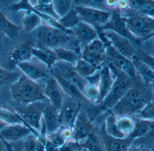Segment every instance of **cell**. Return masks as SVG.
Wrapping results in <instances>:
<instances>
[{
	"label": "cell",
	"instance_id": "1",
	"mask_svg": "<svg viewBox=\"0 0 154 151\" xmlns=\"http://www.w3.org/2000/svg\"><path fill=\"white\" fill-rule=\"evenodd\" d=\"M153 100V86L137 80L109 111L116 117L132 116Z\"/></svg>",
	"mask_w": 154,
	"mask_h": 151
},
{
	"label": "cell",
	"instance_id": "2",
	"mask_svg": "<svg viewBox=\"0 0 154 151\" xmlns=\"http://www.w3.org/2000/svg\"><path fill=\"white\" fill-rule=\"evenodd\" d=\"M45 83H38L22 73L10 87L11 98L16 105H25L39 100H48L44 94Z\"/></svg>",
	"mask_w": 154,
	"mask_h": 151
},
{
	"label": "cell",
	"instance_id": "3",
	"mask_svg": "<svg viewBox=\"0 0 154 151\" xmlns=\"http://www.w3.org/2000/svg\"><path fill=\"white\" fill-rule=\"evenodd\" d=\"M38 42V47H45L51 49L66 48L78 42L71 31H64L48 24L39 25L33 31Z\"/></svg>",
	"mask_w": 154,
	"mask_h": 151
},
{
	"label": "cell",
	"instance_id": "4",
	"mask_svg": "<svg viewBox=\"0 0 154 151\" xmlns=\"http://www.w3.org/2000/svg\"><path fill=\"white\" fill-rule=\"evenodd\" d=\"M107 65L115 76V80L107 96L98 105L102 110L109 111L137 80L133 79L128 74L112 65Z\"/></svg>",
	"mask_w": 154,
	"mask_h": 151
},
{
	"label": "cell",
	"instance_id": "5",
	"mask_svg": "<svg viewBox=\"0 0 154 151\" xmlns=\"http://www.w3.org/2000/svg\"><path fill=\"white\" fill-rule=\"evenodd\" d=\"M49 100H39L25 105H15L14 112L18 115L24 124L32 130L38 137L42 127L43 114Z\"/></svg>",
	"mask_w": 154,
	"mask_h": 151
},
{
	"label": "cell",
	"instance_id": "6",
	"mask_svg": "<svg viewBox=\"0 0 154 151\" xmlns=\"http://www.w3.org/2000/svg\"><path fill=\"white\" fill-rule=\"evenodd\" d=\"M122 17L129 30L137 39H147L154 35L153 17L135 12H131Z\"/></svg>",
	"mask_w": 154,
	"mask_h": 151
},
{
	"label": "cell",
	"instance_id": "7",
	"mask_svg": "<svg viewBox=\"0 0 154 151\" xmlns=\"http://www.w3.org/2000/svg\"><path fill=\"white\" fill-rule=\"evenodd\" d=\"M73 8L80 21L91 24L95 28L100 29L104 26L113 14L110 11L91 7L73 5Z\"/></svg>",
	"mask_w": 154,
	"mask_h": 151
},
{
	"label": "cell",
	"instance_id": "8",
	"mask_svg": "<svg viewBox=\"0 0 154 151\" xmlns=\"http://www.w3.org/2000/svg\"><path fill=\"white\" fill-rule=\"evenodd\" d=\"M103 37L121 55L131 60L137 50L130 40L111 30H101Z\"/></svg>",
	"mask_w": 154,
	"mask_h": 151
},
{
	"label": "cell",
	"instance_id": "9",
	"mask_svg": "<svg viewBox=\"0 0 154 151\" xmlns=\"http://www.w3.org/2000/svg\"><path fill=\"white\" fill-rule=\"evenodd\" d=\"M105 57L106 64H111L128 74L133 79L138 80L132 61L121 55L110 44L105 46Z\"/></svg>",
	"mask_w": 154,
	"mask_h": 151
},
{
	"label": "cell",
	"instance_id": "10",
	"mask_svg": "<svg viewBox=\"0 0 154 151\" xmlns=\"http://www.w3.org/2000/svg\"><path fill=\"white\" fill-rule=\"evenodd\" d=\"M85 107L83 106L72 127V137L81 143L89 135L95 126L94 122L87 114Z\"/></svg>",
	"mask_w": 154,
	"mask_h": 151
},
{
	"label": "cell",
	"instance_id": "11",
	"mask_svg": "<svg viewBox=\"0 0 154 151\" xmlns=\"http://www.w3.org/2000/svg\"><path fill=\"white\" fill-rule=\"evenodd\" d=\"M105 49L103 41L97 38L84 47L81 58L101 68L105 63Z\"/></svg>",
	"mask_w": 154,
	"mask_h": 151
},
{
	"label": "cell",
	"instance_id": "12",
	"mask_svg": "<svg viewBox=\"0 0 154 151\" xmlns=\"http://www.w3.org/2000/svg\"><path fill=\"white\" fill-rule=\"evenodd\" d=\"M83 104L78 99L67 96L60 110L61 124L63 127L72 128Z\"/></svg>",
	"mask_w": 154,
	"mask_h": 151
},
{
	"label": "cell",
	"instance_id": "13",
	"mask_svg": "<svg viewBox=\"0 0 154 151\" xmlns=\"http://www.w3.org/2000/svg\"><path fill=\"white\" fill-rule=\"evenodd\" d=\"M49 73L51 77L55 79L64 92L68 96L78 99L86 107L95 105L87 99L76 86L63 77L54 68H52L49 69Z\"/></svg>",
	"mask_w": 154,
	"mask_h": 151
},
{
	"label": "cell",
	"instance_id": "14",
	"mask_svg": "<svg viewBox=\"0 0 154 151\" xmlns=\"http://www.w3.org/2000/svg\"><path fill=\"white\" fill-rule=\"evenodd\" d=\"M52 68L58 71L63 77L76 86L83 94L85 88L89 82L87 79L82 77L78 74L74 66L67 62L57 61Z\"/></svg>",
	"mask_w": 154,
	"mask_h": 151
},
{
	"label": "cell",
	"instance_id": "15",
	"mask_svg": "<svg viewBox=\"0 0 154 151\" xmlns=\"http://www.w3.org/2000/svg\"><path fill=\"white\" fill-rule=\"evenodd\" d=\"M44 94L60 113L64 101L68 96L64 92L55 79L51 76L45 83Z\"/></svg>",
	"mask_w": 154,
	"mask_h": 151
},
{
	"label": "cell",
	"instance_id": "16",
	"mask_svg": "<svg viewBox=\"0 0 154 151\" xmlns=\"http://www.w3.org/2000/svg\"><path fill=\"white\" fill-rule=\"evenodd\" d=\"M32 133V130L24 124H8L0 129V137L7 143L17 142Z\"/></svg>",
	"mask_w": 154,
	"mask_h": 151
},
{
	"label": "cell",
	"instance_id": "17",
	"mask_svg": "<svg viewBox=\"0 0 154 151\" xmlns=\"http://www.w3.org/2000/svg\"><path fill=\"white\" fill-rule=\"evenodd\" d=\"M104 120L99 123V132L105 151H127L131 142L129 138H115L108 135L104 128Z\"/></svg>",
	"mask_w": 154,
	"mask_h": 151
},
{
	"label": "cell",
	"instance_id": "18",
	"mask_svg": "<svg viewBox=\"0 0 154 151\" xmlns=\"http://www.w3.org/2000/svg\"><path fill=\"white\" fill-rule=\"evenodd\" d=\"M69 30L71 31L78 43L83 47L98 38L97 30L91 24L82 21Z\"/></svg>",
	"mask_w": 154,
	"mask_h": 151
},
{
	"label": "cell",
	"instance_id": "19",
	"mask_svg": "<svg viewBox=\"0 0 154 151\" xmlns=\"http://www.w3.org/2000/svg\"><path fill=\"white\" fill-rule=\"evenodd\" d=\"M17 66L23 74L35 81L41 79L47 80L50 77L45 65H40L31 60L19 63Z\"/></svg>",
	"mask_w": 154,
	"mask_h": 151
},
{
	"label": "cell",
	"instance_id": "20",
	"mask_svg": "<svg viewBox=\"0 0 154 151\" xmlns=\"http://www.w3.org/2000/svg\"><path fill=\"white\" fill-rule=\"evenodd\" d=\"M100 29L111 30L118 34L128 39L132 42L139 40L131 34L129 30L125 21L123 20L122 16L118 14H113L110 20L100 30Z\"/></svg>",
	"mask_w": 154,
	"mask_h": 151
},
{
	"label": "cell",
	"instance_id": "21",
	"mask_svg": "<svg viewBox=\"0 0 154 151\" xmlns=\"http://www.w3.org/2000/svg\"><path fill=\"white\" fill-rule=\"evenodd\" d=\"M43 122L46 128V134L58 130L62 127L60 113L49 102L43 115Z\"/></svg>",
	"mask_w": 154,
	"mask_h": 151
},
{
	"label": "cell",
	"instance_id": "22",
	"mask_svg": "<svg viewBox=\"0 0 154 151\" xmlns=\"http://www.w3.org/2000/svg\"><path fill=\"white\" fill-rule=\"evenodd\" d=\"M32 49L29 44H21L13 50L9 56V63L11 71H14V68L19 63L31 60L33 57Z\"/></svg>",
	"mask_w": 154,
	"mask_h": 151
},
{
	"label": "cell",
	"instance_id": "23",
	"mask_svg": "<svg viewBox=\"0 0 154 151\" xmlns=\"http://www.w3.org/2000/svg\"><path fill=\"white\" fill-rule=\"evenodd\" d=\"M11 9L12 11H15L24 10V11H29L35 13L40 17L42 20L44 21L45 24L52 27L63 30H67L59 24L58 21L50 16L43 14L36 10L34 8L33 5L31 4L30 2L28 0H21L18 2L14 4L13 5H11Z\"/></svg>",
	"mask_w": 154,
	"mask_h": 151
},
{
	"label": "cell",
	"instance_id": "24",
	"mask_svg": "<svg viewBox=\"0 0 154 151\" xmlns=\"http://www.w3.org/2000/svg\"><path fill=\"white\" fill-rule=\"evenodd\" d=\"M115 79V76L109 66L107 64H104L100 71L99 82L100 99L99 104L103 101L109 93Z\"/></svg>",
	"mask_w": 154,
	"mask_h": 151
},
{
	"label": "cell",
	"instance_id": "25",
	"mask_svg": "<svg viewBox=\"0 0 154 151\" xmlns=\"http://www.w3.org/2000/svg\"><path fill=\"white\" fill-rule=\"evenodd\" d=\"M133 118L135 121L134 128L128 136L131 142L136 138L154 134V120L148 121Z\"/></svg>",
	"mask_w": 154,
	"mask_h": 151
},
{
	"label": "cell",
	"instance_id": "26",
	"mask_svg": "<svg viewBox=\"0 0 154 151\" xmlns=\"http://www.w3.org/2000/svg\"><path fill=\"white\" fill-rule=\"evenodd\" d=\"M139 80L149 86H153L154 69L139 60L135 56L131 60Z\"/></svg>",
	"mask_w": 154,
	"mask_h": 151
},
{
	"label": "cell",
	"instance_id": "27",
	"mask_svg": "<svg viewBox=\"0 0 154 151\" xmlns=\"http://www.w3.org/2000/svg\"><path fill=\"white\" fill-rule=\"evenodd\" d=\"M94 123V128L81 144L83 148L87 151H105L99 132V124Z\"/></svg>",
	"mask_w": 154,
	"mask_h": 151
},
{
	"label": "cell",
	"instance_id": "28",
	"mask_svg": "<svg viewBox=\"0 0 154 151\" xmlns=\"http://www.w3.org/2000/svg\"><path fill=\"white\" fill-rule=\"evenodd\" d=\"M32 54V56L45 64L48 70L50 69L58 61L54 51L48 48L45 47L33 48Z\"/></svg>",
	"mask_w": 154,
	"mask_h": 151
},
{
	"label": "cell",
	"instance_id": "29",
	"mask_svg": "<svg viewBox=\"0 0 154 151\" xmlns=\"http://www.w3.org/2000/svg\"><path fill=\"white\" fill-rule=\"evenodd\" d=\"M154 134L133 139L127 151H152L154 150Z\"/></svg>",
	"mask_w": 154,
	"mask_h": 151
},
{
	"label": "cell",
	"instance_id": "30",
	"mask_svg": "<svg viewBox=\"0 0 154 151\" xmlns=\"http://www.w3.org/2000/svg\"><path fill=\"white\" fill-rule=\"evenodd\" d=\"M21 27L17 26L8 20L2 12L0 11V33L13 39L19 34Z\"/></svg>",
	"mask_w": 154,
	"mask_h": 151
},
{
	"label": "cell",
	"instance_id": "31",
	"mask_svg": "<svg viewBox=\"0 0 154 151\" xmlns=\"http://www.w3.org/2000/svg\"><path fill=\"white\" fill-rule=\"evenodd\" d=\"M78 74L84 78H87L96 73L102 67H99L80 58L74 66Z\"/></svg>",
	"mask_w": 154,
	"mask_h": 151
},
{
	"label": "cell",
	"instance_id": "32",
	"mask_svg": "<svg viewBox=\"0 0 154 151\" xmlns=\"http://www.w3.org/2000/svg\"><path fill=\"white\" fill-rule=\"evenodd\" d=\"M116 117L109 112L104 120V125L107 134L112 137L124 138L127 137L118 128L116 124Z\"/></svg>",
	"mask_w": 154,
	"mask_h": 151
},
{
	"label": "cell",
	"instance_id": "33",
	"mask_svg": "<svg viewBox=\"0 0 154 151\" xmlns=\"http://www.w3.org/2000/svg\"><path fill=\"white\" fill-rule=\"evenodd\" d=\"M54 52L58 61H64L75 66L79 57L77 52L71 49L59 48L53 49Z\"/></svg>",
	"mask_w": 154,
	"mask_h": 151
},
{
	"label": "cell",
	"instance_id": "34",
	"mask_svg": "<svg viewBox=\"0 0 154 151\" xmlns=\"http://www.w3.org/2000/svg\"><path fill=\"white\" fill-rule=\"evenodd\" d=\"M42 20L39 16L35 13L26 11L22 23L25 30L33 32L41 24Z\"/></svg>",
	"mask_w": 154,
	"mask_h": 151
},
{
	"label": "cell",
	"instance_id": "35",
	"mask_svg": "<svg viewBox=\"0 0 154 151\" xmlns=\"http://www.w3.org/2000/svg\"><path fill=\"white\" fill-rule=\"evenodd\" d=\"M22 75L20 71H9L0 67V87L6 85L10 86L17 81Z\"/></svg>",
	"mask_w": 154,
	"mask_h": 151
},
{
	"label": "cell",
	"instance_id": "36",
	"mask_svg": "<svg viewBox=\"0 0 154 151\" xmlns=\"http://www.w3.org/2000/svg\"><path fill=\"white\" fill-rule=\"evenodd\" d=\"M116 124L120 130L126 136L131 133L134 128L135 121L132 116H123L116 117Z\"/></svg>",
	"mask_w": 154,
	"mask_h": 151
},
{
	"label": "cell",
	"instance_id": "37",
	"mask_svg": "<svg viewBox=\"0 0 154 151\" xmlns=\"http://www.w3.org/2000/svg\"><path fill=\"white\" fill-rule=\"evenodd\" d=\"M55 12L60 19L65 16L73 7L74 3L72 1L54 0L52 1Z\"/></svg>",
	"mask_w": 154,
	"mask_h": 151
},
{
	"label": "cell",
	"instance_id": "38",
	"mask_svg": "<svg viewBox=\"0 0 154 151\" xmlns=\"http://www.w3.org/2000/svg\"><path fill=\"white\" fill-rule=\"evenodd\" d=\"M0 120L8 124H24L15 112L2 106H0Z\"/></svg>",
	"mask_w": 154,
	"mask_h": 151
},
{
	"label": "cell",
	"instance_id": "39",
	"mask_svg": "<svg viewBox=\"0 0 154 151\" xmlns=\"http://www.w3.org/2000/svg\"><path fill=\"white\" fill-rule=\"evenodd\" d=\"M83 94L92 103L98 105L100 99L99 84L89 82L85 88Z\"/></svg>",
	"mask_w": 154,
	"mask_h": 151
},
{
	"label": "cell",
	"instance_id": "40",
	"mask_svg": "<svg viewBox=\"0 0 154 151\" xmlns=\"http://www.w3.org/2000/svg\"><path fill=\"white\" fill-rule=\"evenodd\" d=\"M58 21L65 29L70 30L74 28L80 21V20L73 7L67 14L61 18Z\"/></svg>",
	"mask_w": 154,
	"mask_h": 151
},
{
	"label": "cell",
	"instance_id": "41",
	"mask_svg": "<svg viewBox=\"0 0 154 151\" xmlns=\"http://www.w3.org/2000/svg\"><path fill=\"white\" fill-rule=\"evenodd\" d=\"M154 100L147 104L141 110L132 117L141 120L152 121L154 120Z\"/></svg>",
	"mask_w": 154,
	"mask_h": 151
},
{
	"label": "cell",
	"instance_id": "42",
	"mask_svg": "<svg viewBox=\"0 0 154 151\" xmlns=\"http://www.w3.org/2000/svg\"><path fill=\"white\" fill-rule=\"evenodd\" d=\"M33 6L36 10L43 14L50 16L57 21L60 19V17L55 12L52 2L47 4H39L37 3L35 5Z\"/></svg>",
	"mask_w": 154,
	"mask_h": 151
},
{
	"label": "cell",
	"instance_id": "43",
	"mask_svg": "<svg viewBox=\"0 0 154 151\" xmlns=\"http://www.w3.org/2000/svg\"><path fill=\"white\" fill-rule=\"evenodd\" d=\"M74 2H75L74 4L75 6L91 7L109 11L107 10L109 8L105 5L104 1H76Z\"/></svg>",
	"mask_w": 154,
	"mask_h": 151
},
{
	"label": "cell",
	"instance_id": "44",
	"mask_svg": "<svg viewBox=\"0 0 154 151\" xmlns=\"http://www.w3.org/2000/svg\"><path fill=\"white\" fill-rule=\"evenodd\" d=\"M46 137L48 141L58 147H61L67 140L63 135L61 127L55 132L46 134Z\"/></svg>",
	"mask_w": 154,
	"mask_h": 151
},
{
	"label": "cell",
	"instance_id": "45",
	"mask_svg": "<svg viewBox=\"0 0 154 151\" xmlns=\"http://www.w3.org/2000/svg\"><path fill=\"white\" fill-rule=\"evenodd\" d=\"M82 144L72 138L67 139L65 143L59 147L60 151H76L82 149Z\"/></svg>",
	"mask_w": 154,
	"mask_h": 151
},
{
	"label": "cell",
	"instance_id": "46",
	"mask_svg": "<svg viewBox=\"0 0 154 151\" xmlns=\"http://www.w3.org/2000/svg\"><path fill=\"white\" fill-rule=\"evenodd\" d=\"M135 56L139 60L147 64L154 69V58L153 57L140 51L137 52Z\"/></svg>",
	"mask_w": 154,
	"mask_h": 151
},
{
	"label": "cell",
	"instance_id": "47",
	"mask_svg": "<svg viewBox=\"0 0 154 151\" xmlns=\"http://www.w3.org/2000/svg\"><path fill=\"white\" fill-rule=\"evenodd\" d=\"M45 151H60L59 147L56 146L46 139Z\"/></svg>",
	"mask_w": 154,
	"mask_h": 151
},
{
	"label": "cell",
	"instance_id": "48",
	"mask_svg": "<svg viewBox=\"0 0 154 151\" xmlns=\"http://www.w3.org/2000/svg\"><path fill=\"white\" fill-rule=\"evenodd\" d=\"M118 6L121 9H126L128 6V1H117Z\"/></svg>",
	"mask_w": 154,
	"mask_h": 151
},
{
	"label": "cell",
	"instance_id": "49",
	"mask_svg": "<svg viewBox=\"0 0 154 151\" xmlns=\"http://www.w3.org/2000/svg\"><path fill=\"white\" fill-rule=\"evenodd\" d=\"M0 151H8L5 141L0 137Z\"/></svg>",
	"mask_w": 154,
	"mask_h": 151
},
{
	"label": "cell",
	"instance_id": "50",
	"mask_svg": "<svg viewBox=\"0 0 154 151\" xmlns=\"http://www.w3.org/2000/svg\"><path fill=\"white\" fill-rule=\"evenodd\" d=\"M52 1L51 0H38L37 1V4H47L52 2Z\"/></svg>",
	"mask_w": 154,
	"mask_h": 151
},
{
	"label": "cell",
	"instance_id": "51",
	"mask_svg": "<svg viewBox=\"0 0 154 151\" xmlns=\"http://www.w3.org/2000/svg\"><path fill=\"white\" fill-rule=\"evenodd\" d=\"M1 41H2V37L1 36V35H0V43H1Z\"/></svg>",
	"mask_w": 154,
	"mask_h": 151
},
{
	"label": "cell",
	"instance_id": "52",
	"mask_svg": "<svg viewBox=\"0 0 154 151\" xmlns=\"http://www.w3.org/2000/svg\"><path fill=\"white\" fill-rule=\"evenodd\" d=\"M82 150H78V151H82Z\"/></svg>",
	"mask_w": 154,
	"mask_h": 151
},
{
	"label": "cell",
	"instance_id": "53",
	"mask_svg": "<svg viewBox=\"0 0 154 151\" xmlns=\"http://www.w3.org/2000/svg\"><path fill=\"white\" fill-rule=\"evenodd\" d=\"M152 151H154V150H152Z\"/></svg>",
	"mask_w": 154,
	"mask_h": 151
}]
</instances>
